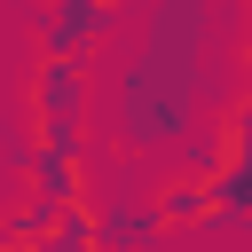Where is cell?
Wrapping results in <instances>:
<instances>
[{"instance_id": "obj_1", "label": "cell", "mask_w": 252, "mask_h": 252, "mask_svg": "<svg viewBox=\"0 0 252 252\" xmlns=\"http://www.w3.org/2000/svg\"><path fill=\"white\" fill-rule=\"evenodd\" d=\"M126 8L110 0H32V47L39 55H94L110 32H118Z\"/></svg>"}, {"instance_id": "obj_2", "label": "cell", "mask_w": 252, "mask_h": 252, "mask_svg": "<svg viewBox=\"0 0 252 252\" xmlns=\"http://www.w3.org/2000/svg\"><path fill=\"white\" fill-rule=\"evenodd\" d=\"M94 102V71L87 55H39L24 63V118H87Z\"/></svg>"}, {"instance_id": "obj_3", "label": "cell", "mask_w": 252, "mask_h": 252, "mask_svg": "<svg viewBox=\"0 0 252 252\" xmlns=\"http://www.w3.org/2000/svg\"><path fill=\"white\" fill-rule=\"evenodd\" d=\"M150 244H165V228H158L142 189L134 197H94V252H150Z\"/></svg>"}, {"instance_id": "obj_4", "label": "cell", "mask_w": 252, "mask_h": 252, "mask_svg": "<svg viewBox=\"0 0 252 252\" xmlns=\"http://www.w3.org/2000/svg\"><path fill=\"white\" fill-rule=\"evenodd\" d=\"M32 252H94V197H71V205H47Z\"/></svg>"}, {"instance_id": "obj_5", "label": "cell", "mask_w": 252, "mask_h": 252, "mask_svg": "<svg viewBox=\"0 0 252 252\" xmlns=\"http://www.w3.org/2000/svg\"><path fill=\"white\" fill-rule=\"evenodd\" d=\"M228 63H236V79L252 87V24H236V39H228Z\"/></svg>"}, {"instance_id": "obj_6", "label": "cell", "mask_w": 252, "mask_h": 252, "mask_svg": "<svg viewBox=\"0 0 252 252\" xmlns=\"http://www.w3.org/2000/svg\"><path fill=\"white\" fill-rule=\"evenodd\" d=\"M236 24H252V0H236Z\"/></svg>"}, {"instance_id": "obj_7", "label": "cell", "mask_w": 252, "mask_h": 252, "mask_svg": "<svg viewBox=\"0 0 252 252\" xmlns=\"http://www.w3.org/2000/svg\"><path fill=\"white\" fill-rule=\"evenodd\" d=\"M8 244H16V236H8V220H0V252H8Z\"/></svg>"}, {"instance_id": "obj_8", "label": "cell", "mask_w": 252, "mask_h": 252, "mask_svg": "<svg viewBox=\"0 0 252 252\" xmlns=\"http://www.w3.org/2000/svg\"><path fill=\"white\" fill-rule=\"evenodd\" d=\"M8 252H32V244H8Z\"/></svg>"}, {"instance_id": "obj_9", "label": "cell", "mask_w": 252, "mask_h": 252, "mask_svg": "<svg viewBox=\"0 0 252 252\" xmlns=\"http://www.w3.org/2000/svg\"><path fill=\"white\" fill-rule=\"evenodd\" d=\"M110 8H126V0H110Z\"/></svg>"}]
</instances>
